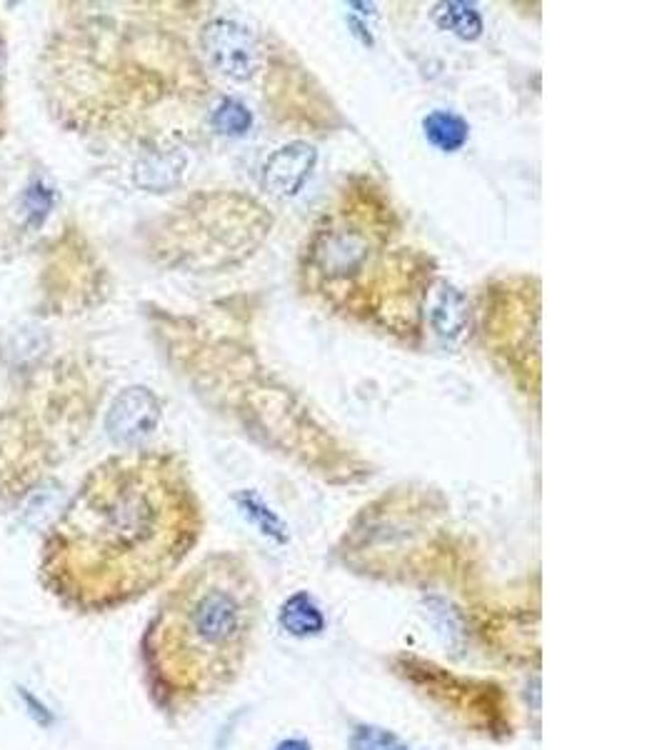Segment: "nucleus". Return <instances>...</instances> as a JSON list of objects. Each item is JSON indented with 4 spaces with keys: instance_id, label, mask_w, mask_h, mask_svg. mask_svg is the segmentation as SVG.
<instances>
[{
    "instance_id": "nucleus-1",
    "label": "nucleus",
    "mask_w": 667,
    "mask_h": 750,
    "mask_svg": "<svg viewBox=\"0 0 667 750\" xmlns=\"http://www.w3.org/2000/svg\"><path fill=\"white\" fill-rule=\"evenodd\" d=\"M201 528L198 495L173 455L113 458L88 475L48 533L43 581L83 613L121 608L161 586Z\"/></svg>"
},
{
    "instance_id": "nucleus-2",
    "label": "nucleus",
    "mask_w": 667,
    "mask_h": 750,
    "mask_svg": "<svg viewBox=\"0 0 667 750\" xmlns=\"http://www.w3.org/2000/svg\"><path fill=\"white\" fill-rule=\"evenodd\" d=\"M258 616V583L240 555L215 553L181 578L143 638L158 703L185 710L228 688L248 658Z\"/></svg>"
},
{
    "instance_id": "nucleus-3",
    "label": "nucleus",
    "mask_w": 667,
    "mask_h": 750,
    "mask_svg": "<svg viewBox=\"0 0 667 750\" xmlns=\"http://www.w3.org/2000/svg\"><path fill=\"white\" fill-rule=\"evenodd\" d=\"M396 228L380 191L370 183H350L306 243V286L342 314L392 333L415 330L430 278L423 256L392 246Z\"/></svg>"
},
{
    "instance_id": "nucleus-4",
    "label": "nucleus",
    "mask_w": 667,
    "mask_h": 750,
    "mask_svg": "<svg viewBox=\"0 0 667 750\" xmlns=\"http://www.w3.org/2000/svg\"><path fill=\"white\" fill-rule=\"evenodd\" d=\"M435 521V508L425 493H410V505H396V499H382L362 513L346 538V563L372 576H390L410 568L408 553L428 538Z\"/></svg>"
},
{
    "instance_id": "nucleus-5",
    "label": "nucleus",
    "mask_w": 667,
    "mask_h": 750,
    "mask_svg": "<svg viewBox=\"0 0 667 750\" xmlns=\"http://www.w3.org/2000/svg\"><path fill=\"white\" fill-rule=\"evenodd\" d=\"M201 43L215 71L233 78V81H248L258 68V41H255L250 28L238 21L218 18V21L208 23L201 35Z\"/></svg>"
},
{
    "instance_id": "nucleus-6",
    "label": "nucleus",
    "mask_w": 667,
    "mask_h": 750,
    "mask_svg": "<svg viewBox=\"0 0 667 750\" xmlns=\"http://www.w3.org/2000/svg\"><path fill=\"white\" fill-rule=\"evenodd\" d=\"M161 421V403L148 388H127L107 411L105 428L115 443L135 445L148 438Z\"/></svg>"
},
{
    "instance_id": "nucleus-7",
    "label": "nucleus",
    "mask_w": 667,
    "mask_h": 750,
    "mask_svg": "<svg viewBox=\"0 0 667 750\" xmlns=\"http://www.w3.org/2000/svg\"><path fill=\"white\" fill-rule=\"evenodd\" d=\"M318 163V151L308 141L283 145L263 165V188L273 198H293L302 191Z\"/></svg>"
},
{
    "instance_id": "nucleus-8",
    "label": "nucleus",
    "mask_w": 667,
    "mask_h": 750,
    "mask_svg": "<svg viewBox=\"0 0 667 750\" xmlns=\"http://www.w3.org/2000/svg\"><path fill=\"white\" fill-rule=\"evenodd\" d=\"M468 323V300L453 286H443L430 306V326L445 340H455L463 336Z\"/></svg>"
},
{
    "instance_id": "nucleus-9",
    "label": "nucleus",
    "mask_w": 667,
    "mask_h": 750,
    "mask_svg": "<svg viewBox=\"0 0 667 750\" xmlns=\"http://www.w3.org/2000/svg\"><path fill=\"white\" fill-rule=\"evenodd\" d=\"M278 620H280V626L296 638L320 636V633L326 630V616H322L318 603L302 590L283 603Z\"/></svg>"
},
{
    "instance_id": "nucleus-10",
    "label": "nucleus",
    "mask_w": 667,
    "mask_h": 750,
    "mask_svg": "<svg viewBox=\"0 0 667 750\" xmlns=\"http://www.w3.org/2000/svg\"><path fill=\"white\" fill-rule=\"evenodd\" d=\"M423 133L430 145L443 153H458L470 138V125L465 119L450 111H433L423 119Z\"/></svg>"
},
{
    "instance_id": "nucleus-11",
    "label": "nucleus",
    "mask_w": 667,
    "mask_h": 750,
    "mask_svg": "<svg viewBox=\"0 0 667 750\" xmlns=\"http://www.w3.org/2000/svg\"><path fill=\"white\" fill-rule=\"evenodd\" d=\"M435 23L443 28V31H450L458 38H463V41H475L483 33V18L475 11V6L470 3H440L435 8Z\"/></svg>"
},
{
    "instance_id": "nucleus-12",
    "label": "nucleus",
    "mask_w": 667,
    "mask_h": 750,
    "mask_svg": "<svg viewBox=\"0 0 667 750\" xmlns=\"http://www.w3.org/2000/svg\"><path fill=\"white\" fill-rule=\"evenodd\" d=\"M213 125H215V131L223 135L240 138V135L250 133L253 129V113L248 111V105H243L240 101L225 99L213 113Z\"/></svg>"
},
{
    "instance_id": "nucleus-13",
    "label": "nucleus",
    "mask_w": 667,
    "mask_h": 750,
    "mask_svg": "<svg viewBox=\"0 0 667 750\" xmlns=\"http://www.w3.org/2000/svg\"><path fill=\"white\" fill-rule=\"evenodd\" d=\"M238 503H240L243 513L248 515L253 523H258L265 535H270V538H278V541H286V533H283V523L278 521V515H273L268 505L260 501V495L240 493Z\"/></svg>"
},
{
    "instance_id": "nucleus-14",
    "label": "nucleus",
    "mask_w": 667,
    "mask_h": 750,
    "mask_svg": "<svg viewBox=\"0 0 667 750\" xmlns=\"http://www.w3.org/2000/svg\"><path fill=\"white\" fill-rule=\"evenodd\" d=\"M350 750H408L400 740L382 728H358L350 740Z\"/></svg>"
},
{
    "instance_id": "nucleus-15",
    "label": "nucleus",
    "mask_w": 667,
    "mask_h": 750,
    "mask_svg": "<svg viewBox=\"0 0 667 750\" xmlns=\"http://www.w3.org/2000/svg\"><path fill=\"white\" fill-rule=\"evenodd\" d=\"M21 696H23V700H25V706L31 708V716L35 718V723H41V726H45V728H48V726H53V713H51V710H48L43 703H38L35 696L28 694L25 688H21Z\"/></svg>"
},
{
    "instance_id": "nucleus-16",
    "label": "nucleus",
    "mask_w": 667,
    "mask_h": 750,
    "mask_svg": "<svg viewBox=\"0 0 667 750\" xmlns=\"http://www.w3.org/2000/svg\"><path fill=\"white\" fill-rule=\"evenodd\" d=\"M276 750H310L306 740H283Z\"/></svg>"
},
{
    "instance_id": "nucleus-17",
    "label": "nucleus",
    "mask_w": 667,
    "mask_h": 750,
    "mask_svg": "<svg viewBox=\"0 0 667 750\" xmlns=\"http://www.w3.org/2000/svg\"><path fill=\"white\" fill-rule=\"evenodd\" d=\"M3 63H6V53H3V41H0V85H3Z\"/></svg>"
}]
</instances>
